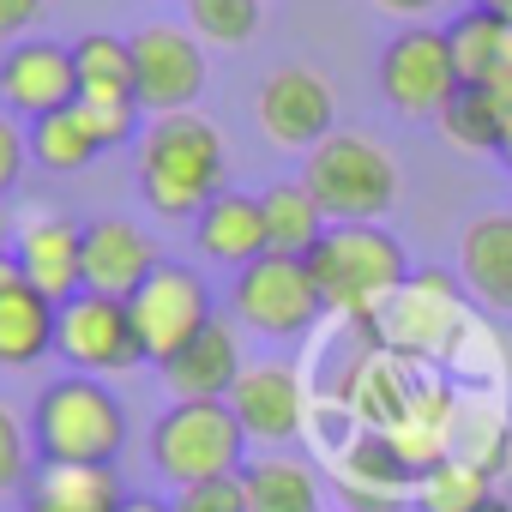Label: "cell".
I'll return each mask as SVG.
<instances>
[{
    "label": "cell",
    "mask_w": 512,
    "mask_h": 512,
    "mask_svg": "<svg viewBox=\"0 0 512 512\" xmlns=\"http://www.w3.org/2000/svg\"><path fill=\"white\" fill-rule=\"evenodd\" d=\"M229 410L247 428V440H260L266 452H284V446H296L314 428L308 380L290 362H247L235 392H229Z\"/></svg>",
    "instance_id": "obj_11"
},
{
    "label": "cell",
    "mask_w": 512,
    "mask_h": 512,
    "mask_svg": "<svg viewBox=\"0 0 512 512\" xmlns=\"http://www.w3.org/2000/svg\"><path fill=\"white\" fill-rule=\"evenodd\" d=\"M326 464H332V482H338L344 506H356V512H398L416 494V470L374 428H356L350 422V434L326 452Z\"/></svg>",
    "instance_id": "obj_14"
},
{
    "label": "cell",
    "mask_w": 512,
    "mask_h": 512,
    "mask_svg": "<svg viewBox=\"0 0 512 512\" xmlns=\"http://www.w3.org/2000/svg\"><path fill=\"white\" fill-rule=\"evenodd\" d=\"M13 253H19L31 290H43L49 302H73V296L85 290V223H79V217H67V211H55V205L31 211V217L19 223Z\"/></svg>",
    "instance_id": "obj_15"
},
{
    "label": "cell",
    "mask_w": 512,
    "mask_h": 512,
    "mask_svg": "<svg viewBox=\"0 0 512 512\" xmlns=\"http://www.w3.org/2000/svg\"><path fill=\"white\" fill-rule=\"evenodd\" d=\"M302 181H308V193L320 199V211L332 223H380L398 205V187H404L398 157L368 133L320 139L302 163Z\"/></svg>",
    "instance_id": "obj_5"
},
{
    "label": "cell",
    "mask_w": 512,
    "mask_h": 512,
    "mask_svg": "<svg viewBox=\"0 0 512 512\" xmlns=\"http://www.w3.org/2000/svg\"><path fill=\"white\" fill-rule=\"evenodd\" d=\"M247 512H326L320 500V470L296 452H260L241 464Z\"/></svg>",
    "instance_id": "obj_22"
},
{
    "label": "cell",
    "mask_w": 512,
    "mask_h": 512,
    "mask_svg": "<svg viewBox=\"0 0 512 512\" xmlns=\"http://www.w3.org/2000/svg\"><path fill=\"white\" fill-rule=\"evenodd\" d=\"M308 272L326 296V314H338L374 338V320L410 284V253L380 223H332L320 235V247L308 253Z\"/></svg>",
    "instance_id": "obj_2"
},
{
    "label": "cell",
    "mask_w": 512,
    "mask_h": 512,
    "mask_svg": "<svg viewBox=\"0 0 512 512\" xmlns=\"http://www.w3.org/2000/svg\"><path fill=\"white\" fill-rule=\"evenodd\" d=\"M43 7H49V0H0V43H7V37H25V31L43 19Z\"/></svg>",
    "instance_id": "obj_33"
},
{
    "label": "cell",
    "mask_w": 512,
    "mask_h": 512,
    "mask_svg": "<svg viewBox=\"0 0 512 512\" xmlns=\"http://www.w3.org/2000/svg\"><path fill=\"white\" fill-rule=\"evenodd\" d=\"M133 169H139L145 205L175 223V217H199L223 193L229 151H223V133L199 109H181V115H151L139 127Z\"/></svg>",
    "instance_id": "obj_1"
},
{
    "label": "cell",
    "mask_w": 512,
    "mask_h": 512,
    "mask_svg": "<svg viewBox=\"0 0 512 512\" xmlns=\"http://www.w3.org/2000/svg\"><path fill=\"white\" fill-rule=\"evenodd\" d=\"M133 85L145 115H181L205 91V49L181 25H145L133 31Z\"/></svg>",
    "instance_id": "obj_13"
},
{
    "label": "cell",
    "mask_w": 512,
    "mask_h": 512,
    "mask_svg": "<svg viewBox=\"0 0 512 512\" xmlns=\"http://www.w3.org/2000/svg\"><path fill=\"white\" fill-rule=\"evenodd\" d=\"M338 512H356V506H338Z\"/></svg>",
    "instance_id": "obj_40"
},
{
    "label": "cell",
    "mask_w": 512,
    "mask_h": 512,
    "mask_svg": "<svg viewBox=\"0 0 512 512\" xmlns=\"http://www.w3.org/2000/svg\"><path fill=\"white\" fill-rule=\"evenodd\" d=\"M151 464L175 488H193L211 476H241L247 428L235 422L229 404H169L151 422Z\"/></svg>",
    "instance_id": "obj_6"
},
{
    "label": "cell",
    "mask_w": 512,
    "mask_h": 512,
    "mask_svg": "<svg viewBox=\"0 0 512 512\" xmlns=\"http://www.w3.org/2000/svg\"><path fill=\"white\" fill-rule=\"evenodd\" d=\"M476 512H512V500H500V494H494V500H488V506H476Z\"/></svg>",
    "instance_id": "obj_39"
},
{
    "label": "cell",
    "mask_w": 512,
    "mask_h": 512,
    "mask_svg": "<svg viewBox=\"0 0 512 512\" xmlns=\"http://www.w3.org/2000/svg\"><path fill=\"white\" fill-rule=\"evenodd\" d=\"M440 133H446L452 151H464V157H488V151H500V103H494L488 91L464 85V91L440 109Z\"/></svg>",
    "instance_id": "obj_28"
},
{
    "label": "cell",
    "mask_w": 512,
    "mask_h": 512,
    "mask_svg": "<svg viewBox=\"0 0 512 512\" xmlns=\"http://www.w3.org/2000/svg\"><path fill=\"white\" fill-rule=\"evenodd\" d=\"M494 157H500V163L512 169V103L500 109V151H494Z\"/></svg>",
    "instance_id": "obj_36"
},
{
    "label": "cell",
    "mask_w": 512,
    "mask_h": 512,
    "mask_svg": "<svg viewBox=\"0 0 512 512\" xmlns=\"http://www.w3.org/2000/svg\"><path fill=\"white\" fill-rule=\"evenodd\" d=\"M181 7H187V31L217 49H241L260 31V0H181Z\"/></svg>",
    "instance_id": "obj_29"
},
{
    "label": "cell",
    "mask_w": 512,
    "mask_h": 512,
    "mask_svg": "<svg viewBox=\"0 0 512 512\" xmlns=\"http://www.w3.org/2000/svg\"><path fill=\"white\" fill-rule=\"evenodd\" d=\"M55 320L61 302H49L43 290L19 284L0 296V368H31L55 350Z\"/></svg>",
    "instance_id": "obj_24"
},
{
    "label": "cell",
    "mask_w": 512,
    "mask_h": 512,
    "mask_svg": "<svg viewBox=\"0 0 512 512\" xmlns=\"http://www.w3.org/2000/svg\"><path fill=\"white\" fill-rule=\"evenodd\" d=\"M470 7H482V13H494L500 25H512V0H470Z\"/></svg>",
    "instance_id": "obj_38"
},
{
    "label": "cell",
    "mask_w": 512,
    "mask_h": 512,
    "mask_svg": "<svg viewBox=\"0 0 512 512\" xmlns=\"http://www.w3.org/2000/svg\"><path fill=\"white\" fill-rule=\"evenodd\" d=\"M374 338L386 350L422 362V368L464 374V350L482 332H476V302H470V290L458 278H446V272H410V284L374 320Z\"/></svg>",
    "instance_id": "obj_3"
},
{
    "label": "cell",
    "mask_w": 512,
    "mask_h": 512,
    "mask_svg": "<svg viewBox=\"0 0 512 512\" xmlns=\"http://www.w3.org/2000/svg\"><path fill=\"white\" fill-rule=\"evenodd\" d=\"M386 19H404V25H428V13H440V0H374Z\"/></svg>",
    "instance_id": "obj_34"
},
{
    "label": "cell",
    "mask_w": 512,
    "mask_h": 512,
    "mask_svg": "<svg viewBox=\"0 0 512 512\" xmlns=\"http://www.w3.org/2000/svg\"><path fill=\"white\" fill-rule=\"evenodd\" d=\"M464 91L458 61L446 31L434 25H404L386 49H380V97L386 109H398L404 121H440V109Z\"/></svg>",
    "instance_id": "obj_8"
},
{
    "label": "cell",
    "mask_w": 512,
    "mask_h": 512,
    "mask_svg": "<svg viewBox=\"0 0 512 512\" xmlns=\"http://www.w3.org/2000/svg\"><path fill=\"white\" fill-rule=\"evenodd\" d=\"M157 241L127 223V217H97L85 223V290L91 296H115V302H133V290L157 272Z\"/></svg>",
    "instance_id": "obj_17"
},
{
    "label": "cell",
    "mask_w": 512,
    "mask_h": 512,
    "mask_svg": "<svg viewBox=\"0 0 512 512\" xmlns=\"http://www.w3.org/2000/svg\"><path fill=\"white\" fill-rule=\"evenodd\" d=\"M193 241H199V253H205L211 266H229V272H241V266H253V260H266V253H272L260 199L229 193V187L193 217Z\"/></svg>",
    "instance_id": "obj_20"
},
{
    "label": "cell",
    "mask_w": 512,
    "mask_h": 512,
    "mask_svg": "<svg viewBox=\"0 0 512 512\" xmlns=\"http://www.w3.org/2000/svg\"><path fill=\"white\" fill-rule=\"evenodd\" d=\"M109 145H103V133L91 127V115L73 103V109H55V115H43V121H31V157L49 169V175H79V169H91L97 157H103Z\"/></svg>",
    "instance_id": "obj_26"
},
{
    "label": "cell",
    "mask_w": 512,
    "mask_h": 512,
    "mask_svg": "<svg viewBox=\"0 0 512 512\" xmlns=\"http://www.w3.org/2000/svg\"><path fill=\"white\" fill-rule=\"evenodd\" d=\"M229 308L260 338H308L326 320V296H320L308 260H290V253H266V260L241 266L229 284Z\"/></svg>",
    "instance_id": "obj_7"
},
{
    "label": "cell",
    "mask_w": 512,
    "mask_h": 512,
    "mask_svg": "<svg viewBox=\"0 0 512 512\" xmlns=\"http://www.w3.org/2000/svg\"><path fill=\"white\" fill-rule=\"evenodd\" d=\"M25 157H31V133L19 127V115L0 109V199H7L25 175Z\"/></svg>",
    "instance_id": "obj_32"
},
{
    "label": "cell",
    "mask_w": 512,
    "mask_h": 512,
    "mask_svg": "<svg viewBox=\"0 0 512 512\" xmlns=\"http://www.w3.org/2000/svg\"><path fill=\"white\" fill-rule=\"evenodd\" d=\"M127 488L115 476V464H49L37 458V470L25 476V512H121Z\"/></svg>",
    "instance_id": "obj_21"
},
{
    "label": "cell",
    "mask_w": 512,
    "mask_h": 512,
    "mask_svg": "<svg viewBox=\"0 0 512 512\" xmlns=\"http://www.w3.org/2000/svg\"><path fill=\"white\" fill-rule=\"evenodd\" d=\"M31 476V440H25V416L13 404H0V500L25 494Z\"/></svg>",
    "instance_id": "obj_30"
},
{
    "label": "cell",
    "mask_w": 512,
    "mask_h": 512,
    "mask_svg": "<svg viewBox=\"0 0 512 512\" xmlns=\"http://www.w3.org/2000/svg\"><path fill=\"white\" fill-rule=\"evenodd\" d=\"M175 512H247V488L241 476H211L175 494Z\"/></svg>",
    "instance_id": "obj_31"
},
{
    "label": "cell",
    "mask_w": 512,
    "mask_h": 512,
    "mask_svg": "<svg viewBox=\"0 0 512 512\" xmlns=\"http://www.w3.org/2000/svg\"><path fill=\"white\" fill-rule=\"evenodd\" d=\"M31 440H37V458L49 464H115L127 446V410L103 380L73 374L37 398Z\"/></svg>",
    "instance_id": "obj_4"
},
{
    "label": "cell",
    "mask_w": 512,
    "mask_h": 512,
    "mask_svg": "<svg viewBox=\"0 0 512 512\" xmlns=\"http://www.w3.org/2000/svg\"><path fill=\"white\" fill-rule=\"evenodd\" d=\"M458 284L482 314H512V211H482L464 223Z\"/></svg>",
    "instance_id": "obj_19"
},
{
    "label": "cell",
    "mask_w": 512,
    "mask_h": 512,
    "mask_svg": "<svg viewBox=\"0 0 512 512\" xmlns=\"http://www.w3.org/2000/svg\"><path fill=\"white\" fill-rule=\"evenodd\" d=\"M241 338L223 326V320H211L187 350H175L157 374H163V386H169V398L175 404H229V392H235V380H241Z\"/></svg>",
    "instance_id": "obj_18"
},
{
    "label": "cell",
    "mask_w": 512,
    "mask_h": 512,
    "mask_svg": "<svg viewBox=\"0 0 512 512\" xmlns=\"http://www.w3.org/2000/svg\"><path fill=\"white\" fill-rule=\"evenodd\" d=\"M121 512H175L169 500H157V494H127V506Z\"/></svg>",
    "instance_id": "obj_35"
},
{
    "label": "cell",
    "mask_w": 512,
    "mask_h": 512,
    "mask_svg": "<svg viewBox=\"0 0 512 512\" xmlns=\"http://www.w3.org/2000/svg\"><path fill=\"white\" fill-rule=\"evenodd\" d=\"M73 73H79V103H91V109L139 103V85H133V37H109V31L79 37L73 43Z\"/></svg>",
    "instance_id": "obj_23"
},
{
    "label": "cell",
    "mask_w": 512,
    "mask_h": 512,
    "mask_svg": "<svg viewBox=\"0 0 512 512\" xmlns=\"http://www.w3.org/2000/svg\"><path fill=\"white\" fill-rule=\"evenodd\" d=\"M253 121L278 151H314L320 139H332L338 127V97L326 85V73L314 67H278L260 79V97H253Z\"/></svg>",
    "instance_id": "obj_12"
},
{
    "label": "cell",
    "mask_w": 512,
    "mask_h": 512,
    "mask_svg": "<svg viewBox=\"0 0 512 512\" xmlns=\"http://www.w3.org/2000/svg\"><path fill=\"white\" fill-rule=\"evenodd\" d=\"M55 356H61L73 374H127V368L145 362V344H139V332H133L127 302L79 290L73 302H61Z\"/></svg>",
    "instance_id": "obj_10"
},
{
    "label": "cell",
    "mask_w": 512,
    "mask_h": 512,
    "mask_svg": "<svg viewBox=\"0 0 512 512\" xmlns=\"http://www.w3.org/2000/svg\"><path fill=\"white\" fill-rule=\"evenodd\" d=\"M260 211H266V241L272 253H290V260H308V253L320 247V235L332 229V217L320 211V199L308 193V181H272L260 193Z\"/></svg>",
    "instance_id": "obj_25"
},
{
    "label": "cell",
    "mask_w": 512,
    "mask_h": 512,
    "mask_svg": "<svg viewBox=\"0 0 512 512\" xmlns=\"http://www.w3.org/2000/svg\"><path fill=\"white\" fill-rule=\"evenodd\" d=\"M13 241H19V223H13L7 205H0V253H13Z\"/></svg>",
    "instance_id": "obj_37"
},
{
    "label": "cell",
    "mask_w": 512,
    "mask_h": 512,
    "mask_svg": "<svg viewBox=\"0 0 512 512\" xmlns=\"http://www.w3.org/2000/svg\"><path fill=\"white\" fill-rule=\"evenodd\" d=\"M0 103L19 121H43L79 103V73L67 43H13L0 61Z\"/></svg>",
    "instance_id": "obj_16"
},
{
    "label": "cell",
    "mask_w": 512,
    "mask_h": 512,
    "mask_svg": "<svg viewBox=\"0 0 512 512\" xmlns=\"http://www.w3.org/2000/svg\"><path fill=\"white\" fill-rule=\"evenodd\" d=\"M488 500H494V470L488 464H470L458 452L440 458L434 470H422L416 476V494H410L416 512H476Z\"/></svg>",
    "instance_id": "obj_27"
},
{
    "label": "cell",
    "mask_w": 512,
    "mask_h": 512,
    "mask_svg": "<svg viewBox=\"0 0 512 512\" xmlns=\"http://www.w3.org/2000/svg\"><path fill=\"white\" fill-rule=\"evenodd\" d=\"M127 314H133V332H139L151 368H163L175 350H187V344L217 320V314H211V290H205V278H199L193 266H169V260L133 290Z\"/></svg>",
    "instance_id": "obj_9"
}]
</instances>
